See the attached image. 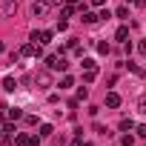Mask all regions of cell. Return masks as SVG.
Masks as SVG:
<instances>
[{"label": "cell", "mask_w": 146, "mask_h": 146, "mask_svg": "<svg viewBox=\"0 0 146 146\" xmlns=\"http://www.w3.org/2000/svg\"><path fill=\"white\" fill-rule=\"evenodd\" d=\"M106 106H109V109H117V106H120V95L109 92V95H106Z\"/></svg>", "instance_id": "obj_3"}, {"label": "cell", "mask_w": 146, "mask_h": 146, "mask_svg": "<svg viewBox=\"0 0 146 146\" xmlns=\"http://www.w3.org/2000/svg\"><path fill=\"white\" fill-rule=\"evenodd\" d=\"M137 135H140V137H146V126H137Z\"/></svg>", "instance_id": "obj_15"}, {"label": "cell", "mask_w": 146, "mask_h": 146, "mask_svg": "<svg viewBox=\"0 0 146 146\" xmlns=\"http://www.w3.org/2000/svg\"><path fill=\"white\" fill-rule=\"evenodd\" d=\"M49 6H52L49 0H35V3H32V15H35V17H43V15L49 12Z\"/></svg>", "instance_id": "obj_1"}, {"label": "cell", "mask_w": 146, "mask_h": 146, "mask_svg": "<svg viewBox=\"0 0 146 146\" xmlns=\"http://www.w3.org/2000/svg\"><path fill=\"white\" fill-rule=\"evenodd\" d=\"M3 89H6V92H15V89H17L15 78H6V80H3Z\"/></svg>", "instance_id": "obj_7"}, {"label": "cell", "mask_w": 146, "mask_h": 146, "mask_svg": "<svg viewBox=\"0 0 146 146\" xmlns=\"http://www.w3.org/2000/svg\"><path fill=\"white\" fill-rule=\"evenodd\" d=\"M15 143H29V135H23V132H20V135L15 137Z\"/></svg>", "instance_id": "obj_13"}, {"label": "cell", "mask_w": 146, "mask_h": 146, "mask_svg": "<svg viewBox=\"0 0 146 146\" xmlns=\"http://www.w3.org/2000/svg\"><path fill=\"white\" fill-rule=\"evenodd\" d=\"M137 49H140V54H146V40H143V43H140Z\"/></svg>", "instance_id": "obj_16"}, {"label": "cell", "mask_w": 146, "mask_h": 146, "mask_svg": "<svg viewBox=\"0 0 146 146\" xmlns=\"http://www.w3.org/2000/svg\"><path fill=\"white\" fill-rule=\"evenodd\" d=\"M37 83H40V89H49V75H46V72L37 75Z\"/></svg>", "instance_id": "obj_5"}, {"label": "cell", "mask_w": 146, "mask_h": 146, "mask_svg": "<svg viewBox=\"0 0 146 146\" xmlns=\"http://www.w3.org/2000/svg\"><path fill=\"white\" fill-rule=\"evenodd\" d=\"M15 12H17V0H9V3L0 6V15H3V17H12Z\"/></svg>", "instance_id": "obj_2"}, {"label": "cell", "mask_w": 146, "mask_h": 146, "mask_svg": "<svg viewBox=\"0 0 146 146\" xmlns=\"http://www.w3.org/2000/svg\"><path fill=\"white\" fill-rule=\"evenodd\" d=\"M106 3V0H92V6H103Z\"/></svg>", "instance_id": "obj_17"}, {"label": "cell", "mask_w": 146, "mask_h": 146, "mask_svg": "<svg viewBox=\"0 0 146 146\" xmlns=\"http://www.w3.org/2000/svg\"><path fill=\"white\" fill-rule=\"evenodd\" d=\"M83 23H89V26L98 23V15H95V12H83Z\"/></svg>", "instance_id": "obj_6"}, {"label": "cell", "mask_w": 146, "mask_h": 146, "mask_svg": "<svg viewBox=\"0 0 146 146\" xmlns=\"http://www.w3.org/2000/svg\"><path fill=\"white\" fill-rule=\"evenodd\" d=\"M3 3H9V0H3Z\"/></svg>", "instance_id": "obj_20"}, {"label": "cell", "mask_w": 146, "mask_h": 146, "mask_svg": "<svg viewBox=\"0 0 146 146\" xmlns=\"http://www.w3.org/2000/svg\"><path fill=\"white\" fill-rule=\"evenodd\" d=\"M135 3H137V6H146V0H135Z\"/></svg>", "instance_id": "obj_18"}, {"label": "cell", "mask_w": 146, "mask_h": 146, "mask_svg": "<svg viewBox=\"0 0 146 146\" xmlns=\"http://www.w3.org/2000/svg\"><path fill=\"white\" fill-rule=\"evenodd\" d=\"M52 132H54V129H52V126H49V123H43V126H40V135H43V137H49V135H52Z\"/></svg>", "instance_id": "obj_9"}, {"label": "cell", "mask_w": 146, "mask_h": 146, "mask_svg": "<svg viewBox=\"0 0 146 146\" xmlns=\"http://www.w3.org/2000/svg\"><path fill=\"white\" fill-rule=\"evenodd\" d=\"M137 112H146V92L137 98Z\"/></svg>", "instance_id": "obj_8"}, {"label": "cell", "mask_w": 146, "mask_h": 146, "mask_svg": "<svg viewBox=\"0 0 146 146\" xmlns=\"http://www.w3.org/2000/svg\"><path fill=\"white\" fill-rule=\"evenodd\" d=\"M132 143H135V137L132 135H123V146H132Z\"/></svg>", "instance_id": "obj_14"}, {"label": "cell", "mask_w": 146, "mask_h": 146, "mask_svg": "<svg viewBox=\"0 0 146 146\" xmlns=\"http://www.w3.org/2000/svg\"><path fill=\"white\" fill-rule=\"evenodd\" d=\"M95 66H98V63H95L92 57H86V60H83V69H95Z\"/></svg>", "instance_id": "obj_11"}, {"label": "cell", "mask_w": 146, "mask_h": 146, "mask_svg": "<svg viewBox=\"0 0 146 146\" xmlns=\"http://www.w3.org/2000/svg\"><path fill=\"white\" fill-rule=\"evenodd\" d=\"M9 117H12V120H17V117H23V112H20V109H12V112H9Z\"/></svg>", "instance_id": "obj_12"}, {"label": "cell", "mask_w": 146, "mask_h": 146, "mask_svg": "<svg viewBox=\"0 0 146 146\" xmlns=\"http://www.w3.org/2000/svg\"><path fill=\"white\" fill-rule=\"evenodd\" d=\"M49 3H63V0H49Z\"/></svg>", "instance_id": "obj_19"}, {"label": "cell", "mask_w": 146, "mask_h": 146, "mask_svg": "<svg viewBox=\"0 0 146 146\" xmlns=\"http://www.w3.org/2000/svg\"><path fill=\"white\" fill-rule=\"evenodd\" d=\"M120 129H123V132H129V129H132V120H129V117H123V120H120Z\"/></svg>", "instance_id": "obj_10"}, {"label": "cell", "mask_w": 146, "mask_h": 146, "mask_svg": "<svg viewBox=\"0 0 146 146\" xmlns=\"http://www.w3.org/2000/svg\"><path fill=\"white\" fill-rule=\"evenodd\" d=\"M126 37H129V29H126V26H120V29L115 32V40H120V43H126Z\"/></svg>", "instance_id": "obj_4"}]
</instances>
